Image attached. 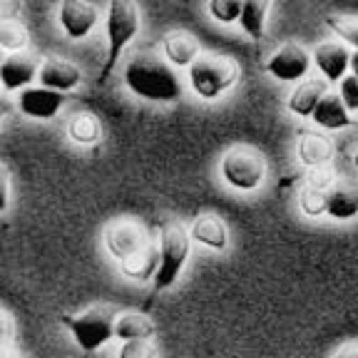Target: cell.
Segmentation results:
<instances>
[{
	"label": "cell",
	"instance_id": "8",
	"mask_svg": "<svg viewBox=\"0 0 358 358\" xmlns=\"http://www.w3.org/2000/svg\"><path fill=\"white\" fill-rule=\"evenodd\" d=\"M105 246L117 262H124V259L142 252L145 246H150V239H147L145 229L137 222H132V219H117V222L107 224Z\"/></svg>",
	"mask_w": 358,
	"mask_h": 358
},
{
	"label": "cell",
	"instance_id": "16",
	"mask_svg": "<svg viewBox=\"0 0 358 358\" xmlns=\"http://www.w3.org/2000/svg\"><path fill=\"white\" fill-rule=\"evenodd\" d=\"M326 95H329V83L326 80H303L289 95V110L296 117H313V112H316L319 102Z\"/></svg>",
	"mask_w": 358,
	"mask_h": 358
},
{
	"label": "cell",
	"instance_id": "2",
	"mask_svg": "<svg viewBox=\"0 0 358 358\" xmlns=\"http://www.w3.org/2000/svg\"><path fill=\"white\" fill-rule=\"evenodd\" d=\"M159 268H157L155 276V291H167L177 284V279L182 276L187 266V259H189L192 249V236L189 229L179 219H167L159 229Z\"/></svg>",
	"mask_w": 358,
	"mask_h": 358
},
{
	"label": "cell",
	"instance_id": "34",
	"mask_svg": "<svg viewBox=\"0 0 358 358\" xmlns=\"http://www.w3.org/2000/svg\"><path fill=\"white\" fill-rule=\"evenodd\" d=\"M348 70H351V75L358 80V52H351V67H348Z\"/></svg>",
	"mask_w": 358,
	"mask_h": 358
},
{
	"label": "cell",
	"instance_id": "7",
	"mask_svg": "<svg viewBox=\"0 0 358 358\" xmlns=\"http://www.w3.org/2000/svg\"><path fill=\"white\" fill-rule=\"evenodd\" d=\"M311 65L313 57L303 45L286 43L276 52H271V57L266 60V73L281 83H299V80L303 83Z\"/></svg>",
	"mask_w": 358,
	"mask_h": 358
},
{
	"label": "cell",
	"instance_id": "26",
	"mask_svg": "<svg viewBox=\"0 0 358 358\" xmlns=\"http://www.w3.org/2000/svg\"><path fill=\"white\" fill-rule=\"evenodd\" d=\"M28 45V33L15 22H0V50H22Z\"/></svg>",
	"mask_w": 358,
	"mask_h": 358
},
{
	"label": "cell",
	"instance_id": "4",
	"mask_svg": "<svg viewBox=\"0 0 358 358\" xmlns=\"http://www.w3.org/2000/svg\"><path fill=\"white\" fill-rule=\"evenodd\" d=\"M239 65L227 55H201L189 67L187 80L196 97L201 100H219L239 83Z\"/></svg>",
	"mask_w": 358,
	"mask_h": 358
},
{
	"label": "cell",
	"instance_id": "32",
	"mask_svg": "<svg viewBox=\"0 0 358 358\" xmlns=\"http://www.w3.org/2000/svg\"><path fill=\"white\" fill-rule=\"evenodd\" d=\"M334 358H358V343H346L334 353Z\"/></svg>",
	"mask_w": 358,
	"mask_h": 358
},
{
	"label": "cell",
	"instance_id": "36",
	"mask_svg": "<svg viewBox=\"0 0 358 358\" xmlns=\"http://www.w3.org/2000/svg\"><path fill=\"white\" fill-rule=\"evenodd\" d=\"M353 167L358 169V150H356V155H353Z\"/></svg>",
	"mask_w": 358,
	"mask_h": 358
},
{
	"label": "cell",
	"instance_id": "28",
	"mask_svg": "<svg viewBox=\"0 0 358 358\" xmlns=\"http://www.w3.org/2000/svg\"><path fill=\"white\" fill-rule=\"evenodd\" d=\"M336 182H338V179H336V174H334V169H331V167L308 169V174H306V187H311V189H319V192H326V194L334 189Z\"/></svg>",
	"mask_w": 358,
	"mask_h": 358
},
{
	"label": "cell",
	"instance_id": "27",
	"mask_svg": "<svg viewBox=\"0 0 358 358\" xmlns=\"http://www.w3.org/2000/svg\"><path fill=\"white\" fill-rule=\"evenodd\" d=\"M241 6H244V3H236V0H212V3L207 6V10L217 22H222V25H231V22L239 20Z\"/></svg>",
	"mask_w": 358,
	"mask_h": 358
},
{
	"label": "cell",
	"instance_id": "12",
	"mask_svg": "<svg viewBox=\"0 0 358 358\" xmlns=\"http://www.w3.org/2000/svg\"><path fill=\"white\" fill-rule=\"evenodd\" d=\"M40 75V65L35 62V57L30 55H10L3 60L0 65V85L8 92H22V90L33 87V83Z\"/></svg>",
	"mask_w": 358,
	"mask_h": 358
},
{
	"label": "cell",
	"instance_id": "11",
	"mask_svg": "<svg viewBox=\"0 0 358 358\" xmlns=\"http://www.w3.org/2000/svg\"><path fill=\"white\" fill-rule=\"evenodd\" d=\"M351 52L343 43H321L311 52L313 65L319 67L326 83L341 85L348 78V67H351Z\"/></svg>",
	"mask_w": 358,
	"mask_h": 358
},
{
	"label": "cell",
	"instance_id": "17",
	"mask_svg": "<svg viewBox=\"0 0 358 358\" xmlns=\"http://www.w3.org/2000/svg\"><path fill=\"white\" fill-rule=\"evenodd\" d=\"M326 217L336 219V222H348V219L358 217V185L348 182V179H338L334 189L329 192V207H326Z\"/></svg>",
	"mask_w": 358,
	"mask_h": 358
},
{
	"label": "cell",
	"instance_id": "10",
	"mask_svg": "<svg viewBox=\"0 0 358 358\" xmlns=\"http://www.w3.org/2000/svg\"><path fill=\"white\" fill-rule=\"evenodd\" d=\"M65 107V95L62 92H52L48 87H28L22 90L20 97H17V110L25 115V117L33 120H52L60 115V110Z\"/></svg>",
	"mask_w": 358,
	"mask_h": 358
},
{
	"label": "cell",
	"instance_id": "3",
	"mask_svg": "<svg viewBox=\"0 0 358 358\" xmlns=\"http://www.w3.org/2000/svg\"><path fill=\"white\" fill-rule=\"evenodd\" d=\"M105 25H107V60L100 73L102 83L117 67L120 57L127 50V45L134 40V35L140 33V25H142L140 8L134 6V3H129V0H112L110 6H107Z\"/></svg>",
	"mask_w": 358,
	"mask_h": 358
},
{
	"label": "cell",
	"instance_id": "1",
	"mask_svg": "<svg viewBox=\"0 0 358 358\" xmlns=\"http://www.w3.org/2000/svg\"><path fill=\"white\" fill-rule=\"evenodd\" d=\"M122 80L132 95L147 102H159V105L182 100V92H185L177 70L167 60H159L155 55H134L132 60H127Z\"/></svg>",
	"mask_w": 358,
	"mask_h": 358
},
{
	"label": "cell",
	"instance_id": "6",
	"mask_svg": "<svg viewBox=\"0 0 358 358\" xmlns=\"http://www.w3.org/2000/svg\"><path fill=\"white\" fill-rule=\"evenodd\" d=\"M219 174L224 185L236 192H257L266 179V159L254 147H234L222 157Z\"/></svg>",
	"mask_w": 358,
	"mask_h": 358
},
{
	"label": "cell",
	"instance_id": "18",
	"mask_svg": "<svg viewBox=\"0 0 358 358\" xmlns=\"http://www.w3.org/2000/svg\"><path fill=\"white\" fill-rule=\"evenodd\" d=\"M296 155L299 162L308 169L329 167L331 157H334V145H331L329 137L319 132H303L296 142Z\"/></svg>",
	"mask_w": 358,
	"mask_h": 358
},
{
	"label": "cell",
	"instance_id": "14",
	"mask_svg": "<svg viewBox=\"0 0 358 358\" xmlns=\"http://www.w3.org/2000/svg\"><path fill=\"white\" fill-rule=\"evenodd\" d=\"M162 52L164 60L172 67H187V70L201 57L199 40L192 33H187V30H172V33L164 35Z\"/></svg>",
	"mask_w": 358,
	"mask_h": 358
},
{
	"label": "cell",
	"instance_id": "5",
	"mask_svg": "<svg viewBox=\"0 0 358 358\" xmlns=\"http://www.w3.org/2000/svg\"><path fill=\"white\" fill-rule=\"evenodd\" d=\"M60 321L65 324V329L73 334L75 343L83 351L92 353L100 351L110 338H115V321L117 313L110 311L105 306H92L83 313H62Z\"/></svg>",
	"mask_w": 358,
	"mask_h": 358
},
{
	"label": "cell",
	"instance_id": "19",
	"mask_svg": "<svg viewBox=\"0 0 358 358\" xmlns=\"http://www.w3.org/2000/svg\"><path fill=\"white\" fill-rule=\"evenodd\" d=\"M157 268H159V246L150 244L134 257L120 262V274L127 276L129 281H155Z\"/></svg>",
	"mask_w": 358,
	"mask_h": 358
},
{
	"label": "cell",
	"instance_id": "29",
	"mask_svg": "<svg viewBox=\"0 0 358 358\" xmlns=\"http://www.w3.org/2000/svg\"><path fill=\"white\" fill-rule=\"evenodd\" d=\"M117 358H157V348L152 341H129L122 343Z\"/></svg>",
	"mask_w": 358,
	"mask_h": 358
},
{
	"label": "cell",
	"instance_id": "35",
	"mask_svg": "<svg viewBox=\"0 0 358 358\" xmlns=\"http://www.w3.org/2000/svg\"><path fill=\"white\" fill-rule=\"evenodd\" d=\"M8 110H10V105H8L6 100H0V120L6 117V112H8Z\"/></svg>",
	"mask_w": 358,
	"mask_h": 358
},
{
	"label": "cell",
	"instance_id": "15",
	"mask_svg": "<svg viewBox=\"0 0 358 358\" xmlns=\"http://www.w3.org/2000/svg\"><path fill=\"white\" fill-rule=\"evenodd\" d=\"M192 241H196L199 246H207L212 252H224L229 246V231L227 224L217 217V214H199L194 219L189 229Z\"/></svg>",
	"mask_w": 358,
	"mask_h": 358
},
{
	"label": "cell",
	"instance_id": "20",
	"mask_svg": "<svg viewBox=\"0 0 358 358\" xmlns=\"http://www.w3.org/2000/svg\"><path fill=\"white\" fill-rule=\"evenodd\" d=\"M313 124H319L321 129H346L351 127V112L346 110L343 100L338 97V92H329L324 100L319 102L316 112H313Z\"/></svg>",
	"mask_w": 358,
	"mask_h": 358
},
{
	"label": "cell",
	"instance_id": "21",
	"mask_svg": "<svg viewBox=\"0 0 358 358\" xmlns=\"http://www.w3.org/2000/svg\"><path fill=\"white\" fill-rule=\"evenodd\" d=\"M155 331V321L145 313H120L117 321H115V338H120L122 343L150 341Z\"/></svg>",
	"mask_w": 358,
	"mask_h": 358
},
{
	"label": "cell",
	"instance_id": "31",
	"mask_svg": "<svg viewBox=\"0 0 358 358\" xmlns=\"http://www.w3.org/2000/svg\"><path fill=\"white\" fill-rule=\"evenodd\" d=\"M8 204H10V179H8L6 167L0 164V214L6 212Z\"/></svg>",
	"mask_w": 358,
	"mask_h": 358
},
{
	"label": "cell",
	"instance_id": "24",
	"mask_svg": "<svg viewBox=\"0 0 358 358\" xmlns=\"http://www.w3.org/2000/svg\"><path fill=\"white\" fill-rule=\"evenodd\" d=\"M326 25L334 30L346 45H351L353 52H358V17L356 15H329Z\"/></svg>",
	"mask_w": 358,
	"mask_h": 358
},
{
	"label": "cell",
	"instance_id": "33",
	"mask_svg": "<svg viewBox=\"0 0 358 358\" xmlns=\"http://www.w3.org/2000/svg\"><path fill=\"white\" fill-rule=\"evenodd\" d=\"M8 336H10V319L0 311V341H6Z\"/></svg>",
	"mask_w": 358,
	"mask_h": 358
},
{
	"label": "cell",
	"instance_id": "30",
	"mask_svg": "<svg viewBox=\"0 0 358 358\" xmlns=\"http://www.w3.org/2000/svg\"><path fill=\"white\" fill-rule=\"evenodd\" d=\"M338 97L343 100L348 112H358V80L348 75L341 85H338Z\"/></svg>",
	"mask_w": 358,
	"mask_h": 358
},
{
	"label": "cell",
	"instance_id": "23",
	"mask_svg": "<svg viewBox=\"0 0 358 358\" xmlns=\"http://www.w3.org/2000/svg\"><path fill=\"white\" fill-rule=\"evenodd\" d=\"M67 134H70V140H73L75 145H95L102 134L100 120H97L95 115H90V112L75 115L70 127H67Z\"/></svg>",
	"mask_w": 358,
	"mask_h": 358
},
{
	"label": "cell",
	"instance_id": "13",
	"mask_svg": "<svg viewBox=\"0 0 358 358\" xmlns=\"http://www.w3.org/2000/svg\"><path fill=\"white\" fill-rule=\"evenodd\" d=\"M40 87H48L52 92H70L83 83V73L80 67L73 65L70 60H62V57H48V60L40 65Z\"/></svg>",
	"mask_w": 358,
	"mask_h": 358
},
{
	"label": "cell",
	"instance_id": "37",
	"mask_svg": "<svg viewBox=\"0 0 358 358\" xmlns=\"http://www.w3.org/2000/svg\"><path fill=\"white\" fill-rule=\"evenodd\" d=\"M0 87H3V85H0Z\"/></svg>",
	"mask_w": 358,
	"mask_h": 358
},
{
	"label": "cell",
	"instance_id": "25",
	"mask_svg": "<svg viewBox=\"0 0 358 358\" xmlns=\"http://www.w3.org/2000/svg\"><path fill=\"white\" fill-rule=\"evenodd\" d=\"M299 207L306 217L319 219L326 214V207H329V194L319 189H311V187H303L301 194H299Z\"/></svg>",
	"mask_w": 358,
	"mask_h": 358
},
{
	"label": "cell",
	"instance_id": "22",
	"mask_svg": "<svg viewBox=\"0 0 358 358\" xmlns=\"http://www.w3.org/2000/svg\"><path fill=\"white\" fill-rule=\"evenodd\" d=\"M271 10V3L266 0H249L241 6V15H239V25L246 35L252 40H262L266 33V15Z\"/></svg>",
	"mask_w": 358,
	"mask_h": 358
},
{
	"label": "cell",
	"instance_id": "9",
	"mask_svg": "<svg viewBox=\"0 0 358 358\" xmlns=\"http://www.w3.org/2000/svg\"><path fill=\"white\" fill-rule=\"evenodd\" d=\"M97 8L85 0H65L57 10V22L70 40H85L97 25Z\"/></svg>",
	"mask_w": 358,
	"mask_h": 358
}]
</instances>
